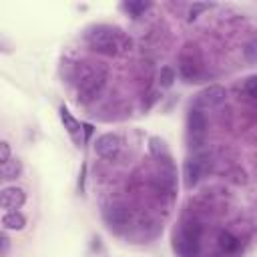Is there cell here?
I'll return each instance as SVG.
<instances>
[{
    "label": "cell",
    "instance_id": "ffe728a7",
    "mask_svg": "<svg viewBox=\"0 0 257 257\" xmlns=\"http://www.w3.org/2000/svg\"><path fill=\"white\" fill-rule=\"evenodd\" d=\"M209 8H213V4H193L191 10H189V20H195L199 12H205Z\"/></svg>",
    "mask_w": 257,
    "mask_h": 257
},
{
    "label": "cell",
    "instance_id": "7a4b0ae2",
    "mask_svg": "<svg viewBox=\"0 0 257 257\" xmlns=\"http://www.w3.org/2000/svg\"><path fill=\"white\" fill-rule=\"evenodd\" d=\"M106 82V70L100 64L84 62L78 66V76H76V92L80 102H90L100 94Z\"/></svg>",
    "mask_w": 257,
    "mask_h": 257
},
{
    "label": "cell",
    "instance_id": "52a82bcc",
    "mask_svg": "<svg viewBox=\"0 0 257 257\" xmlns=\"http://www.w3.org/2000/svg\"><path fill=\"white\" fill-rule=\"evenodd\" d=\"M26 203V193L20 187H4L0 191V207L6 211H18Z\"/></svg>",
    "mask_w": 257,
    "mask_h": 257
},
{
    "label": "cell",
    "instance_id": "8992f818",
    "mask_svg": "<svg viewBox=\"0 0 257 257\" xmlns=\"http://www.w3.org/2000/svg\"><path fill=\"white\" fill-rule=\"evenodd\" d=\"M199 68H201V60H199V54L195 50V46L187 44L183 54H181V64H179V70L185 78H195L199 74Z\"/></svg>",
    "mask_w": 257,
    "mask_h": 257
},
{
    "label": "cell",
    "instance_id": "8fae6325",
    "mask_svg": "<svg viewBox=\"0 0 257 257\" xmlns=\"http://www.w3.org/2000/svg\"><path fill=\"white\" fill-rule=\"evenodd\" d=\"M60 120H62V124H64V128H66V133L74 139V141H78V137H80V131H82V122H78L74 116H72V112L66 108V106H60Z\"/></svg>",
    "mask_w": 257,
    "mask_h": 257
},
{
    "label": "cell",
    "instance_id": "d6986e66",
    "mask_svg": "<svg viewBox=\"0 0 257 257\" xmlns=\"http://www.w3.org/2000/svg\"><path fill=\"white\" fill-rule=\"evenodd\" d=\"M245 92H247L249 96L257 98V74L247 78V82H245Z\"/></svg>",
    "mask_w": 257,
    "mask_h": 257
},
{
    "label": "cell",
    "instance_id": "9c48e42d",
    "mask_svg": "<svg viewBox=\"0 0 257 257\" xmlns=\"http://www.w3.org/2000/svg\"><path fill=\"white\" fill-rule=\"evenodd\" d=\"M102 217H104V221L112 227H120V225H124V223H128V219H131V211L124 207V205H120V203H114V205H108L106 209H104V213H102Z\"/></svg>",
    "mask_w": 257,
    "mask_h": 257
},
{
    "label": "cell",
    "instance_id": "3957f363",
    "mask_svg": "<svg viewBox=\"0 0 257 257\" xmlns=\"http://www.w3.org/2000/svg\"><path fill=\"white\" fill-rule=\"evenodd\" d=\"M201 227L197 223H185L173 237V249L179 257H197L199 255Z\"/></svg>",
    "mask_w": 257,
    "mask_h": 257
},
{
    "label": "cell",
    "instance_id": "30bf717a",
    "mask_svg": "<svg viewBox=\"0 0 257 257\" xmlns=\"http://www.w3.org/2000/svg\"><path fill=\"white\" fill-rule=\"evenodd\" d=\"M187 126H189V133H191L193 139H203L205 128H207V120H205V114L201 112V108H191L189 110Z\"/></svg>",
    "mask_w": 257,
    "mask_h": 257
},
{
    "label": "cell",
    "instance_id": "e0dca14e",
    "mask_svg": "<svg viewBox=\"0 0 257 257\" xmlns=\"http://www.w3.org/2000/svg\"><path fill=\"white\" fill-rule=\"evenodd\" d=\"M175 84V70L171 66H163L159 72V86L161 88H171Z\"/></svg>",
    "mask_w": 257,
    "mask_h": 257
},
{
    "label": "cell",
    "instance_id": "2e32d148",
    "mask_svg": "<svg viewBox=\"0 0 257 257\" xmlns=\"http://www.w3.org/2000/svg\"><path fill=\"white\" fill-rule=\"evenodd\" d=\"M149 149H151V153H153L155 157L165 159V161H171L169 149H167V145H165L163 139H159V137H151V139H149Z\"/></svg>",
    "mask_w": 257,
    "mask_h": 257
},
{
    "label": "cell",
    "instance_id": "ba28073f",
    "mask_svg": "<svg viewBox=\"0 0 257 257\" xmlns=\"http://www.w3.org/2000/svg\"><path fill=\"white\" fill-rule=\"evenodd\" d=\"M203 171H205V165H203L201 157L187 159L185 165H183V183H185V187L193 189L199 183V179L203 177Z\"/></svg>",
    "mask_w": 257,
    "mask_h": 257
},
{
    "label": "cell",
    "instance_id": "5b68a950",
    "mask_svg": "<svg viewBox=\"0 0 257 257\" xmlns=\"http://www.w3.org/2000/svg\"><path fill=\"white\" fill-rule=\"evenodd\" d=\"M227 98V90L221 86V84H209L205 86L199 94H197V104L199 106H205V108H213V106H219L223 104Z\"/></svg>",
    "mask_w": 257,
    "mask_h": 257
},
{
    "label": "cell",
    "instance_id": "9a60e30c",
    "mask_svg": "<svg viewBox=\"0 0 257 257\" xmlns=\"http://www.w3.org/2000/svg\"><path fill=\"white\" fill-rule=\"evenodd\" d=\"M122 8H124L133 18H139V16H143V14L151 8V2H145V0H128V2L122 4Z\"/></svg>",
    "mask_w": 257,
    "mask_h": 257
},
{
    "label": "cell",
    "instance_id": "4fadbf2b",
    "mask_svg": "<svg viewBox=\"0 0 257 257\" xmlns=\"http://www.w3.org/2000/svg\"><path fill=\"white\" fill-rule=\"evenodd\" d=\"M217 243H219V249L223 253H229L231 255V253L239 251V239L233 233H229V231H221L219 237H217Z\"/></svg>",
    "mask_w": 257,
    "mask_h": 257
},
{
    "label": "cell",
    "instance_id": "5bb4252c",
    "mask_svg": "<svg viewBox=\"0 0 257 257\" xmlns=\"http://www.w3.org/2000/svg\"><path fill=\"white\" fill-rule=\"evenodd\" d=\"M20 173H22V163L18 159H10L0 165L2 179H16V177H20Z\"/></svg>",
    "mask_w": 257,
    "mask_h": 257
},
{
    "label": "cell",
    "instance_id": "277c9868",
    "mask_svg": "<svg viewBox=\"0 0 257 257\" xmlns=\"http://www.w3.org/2000/svg\"><path fill=\"white\" fill-rule=\"evenodd\" d=\"M120 149H122V139L116 133H104L94 141V153L108 161H112L120 153Z\"/></svg>",
    "mask_w": 257,
    "mask_h": 257
},
{
    "label": "cell",
    "instance_id": "ac0fdd59",
    "mask_svg": "<svg viewBox=\"0 0 257 257\" xmlns=\"http://www.w3.org/2000/svg\"><path fill=\"white\" fill-rule=\"evenodd\" d=\"M243 58H245L249 64L257 66V38H251V40L243 46Z\"/></svg>",
    "mask_w": 257,
    "mask_h": 257
},
{
    "label": "cell",
    "instance_id": "7c38bea8",
    "mask_svg": "<svg viewBox=\"0 0 257 257\" xmlns=\"http://www.w3.org/2000/svg\"><path fill=\"white\" fill-rule=\"evenodd\" d=\"M26 227V217L20 211H6L2 215V229L4 231H22Z\"/></svg>",
    "mask_w": 257,
    "mask_h": 257
},
{
    "label": "cell",
    "instance_id": "6da1fadb",
    "mask_svg": "<svg viewBox=\"0 0 257 257\" xmlns=\"http://www.w3.org/2000/svg\"><path fill=\"white\" fill-rule=\"evenodd\" d=\"M86 44L94 52H100L106 56H116L118 52H122L131 46V40H126V36L114 26L98 24L86 32Z\"/></svg>",
    "mask_w": 257,
    "mask_h": 257
},
{
    "label": "cell",
    "instance_id": "603a6c76",
    "mask_svg": "<svg viewBox=\"0 0 257 257\" xmlns=\"http://www.w3.org/2000/svg\"><path fill=\"white\" fill-rule=\"evenodd\" d=\"M82 131H84V141H88V137L92 135V126L86 124V122H82Z\"/></svg>",
    "mask_w": 257,
    "mask_h": 257
},
{
    "label": "cell",
    "instance_id": "44dd1931",
    "mask_svg": "<svg viewBox=\"0 0 257 257\" xmlns=\"http://www.w3.org/2000/svg\"><path fill=\"white\" fill-rule=\"evenodd\" d=\"M6 161H10V145L6 141H2L0 143V165Z\"/></svg>",
    "mask_w": 257,
    "mask_h": 257
},
{
    "label": "cell",
    "instance_id": "7402d4cb",
    "mask_svg": "<svg viewBox=\"0 0 257 257\" xmlns=\"http://www.w3.org/2000/svg\"><path fill=\"white\" fill-rule=\"evenodd\" d=\"M0 243H2L0 255H2V257H6V253H8V249H10V239H8V235H6V233H2V235H0Z\"/></svg>",
    "mask_w": 257,
    "mask_h": 257
}]
</instances>
